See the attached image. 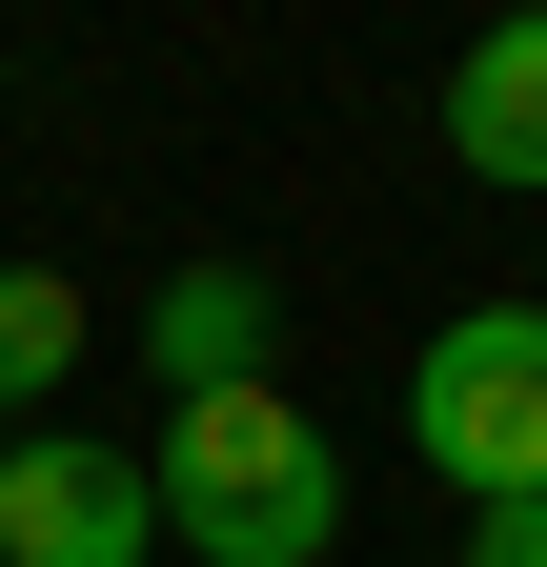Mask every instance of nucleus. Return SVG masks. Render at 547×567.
<instances>
[{
    "instance_id": "39448f33",
    "label": "nucleus",
    "mask_w": 547,
    "mask_h": 567,
    "mask_svg": "<svg viewBox=\"0 0 547 567\" xmlns=\"http://www.w3.org/2000/svg\"><path fill=\"white\" fill-rule=\"evenodd\" d=\"M446 163L507 183V203H547V0H527V21H487V41L446 61Z\"/></svg>"
},
{
    "instance_id": "423d86ee",
    "label": "nucleus",
    "mask_w": 547,
    "mask_h": 567,
    "mask_svg": "<svg viewBox=\"0 0 547 567\" xmlns=\"http://www.w3.org/2000/svg\"><path fill=\"white\" fill-rule=\"evenodd\" d=\"M82 284H61V264H0V405H41V385H82Z\"/></svg>"
},
{
    "instance_id": "7ed1b4c3",
    "label": "nucleus",
    "mask_w": 547,
    "mask_h": 567,
    "mask_svg": "<svg viewBox=\"0 0 547 567\" xmlns=\"http://www.w3.org/2000/svg\"><path fill=\"white\" fill-rule=\"evenodd\" d=\"M163 507H143V446L102 425H21L0 446V567H143Z\"/></svg>"
},
{
    "instance_id": "f03ea898",
    "label": "nucleus",
    "mask_w": 547,
    "mask_h": 567,
    "mask_svg": "<svg viewBox=\"0 0 547 567\" xmlns=\"http://www.w3.org/2000/svg\"><path fill=\"white\" fill-rule=\"evenodd\" d=\"M405 466L466 486V507H527L547 486V305L507 284V305L426 324V365H405Z\"/></svg>"
},
{
    "instance_id": "0eeeda50",
    "label": "nucleus",
    "mask_w": 547,
    "mask_h": 567,
    "mask_svg": "<svg viewBox=\"0 0 547 567\" xmlns=\"http://www.w3.org/2000/svg\"><path fill=\"white\" fill-rule=\"evenodd\" d=\"M466 567H547V486L527 507H466Z\"/></svg>"
},
{
    "instance_id": "f257e3e1",
    "label": "nucleus",
    "mask_w": 547,
    "mask_h": 567,
    "mask_svg": "<svg viewBox=\"0 0 547 567\" xmlns=\"http://www.w3.org/2000/svg\"><path fill=\"white\" fill-rule=\"evenodd\" d=\"M143 507H163L183 567H324L345 547V446H324L285 385H224V405H163Z\"/></svg>"
},
{
    "instance_id": "20e7f679",
    "label": "nucleus",
    "mask_w": 547,
    "mask_h": 567,
    "mask_svg": "<svg viewBox=\"0 0 547 567\" xmlns=\"http://www.w3.org/2000/svg\"><path fill=\"white\" fill-rule=\"evenodd\" d=\"M122 344L163 365V405H224V385L285 365V284H264V264H163V305L122 324Z\"/></svg>"
}]
</instances>
